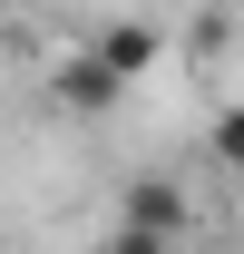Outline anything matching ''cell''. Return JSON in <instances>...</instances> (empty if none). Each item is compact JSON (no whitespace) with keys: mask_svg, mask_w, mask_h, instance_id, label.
Segmentation results:
<instances>
[{"mask_svg":"<svg viewBox=\"0 0 244 254\" xmlns=\"http://www.w3.org/2000/svg\"><path fill=\"white\" fill-rule=\"evenodd\" d=\"M185 195H176V176H127V195H118V245H137V254H156V245H176L185 235Z\"/></svg>","mask_w":244,"mask_h":254,"instance_id":"6da1fadb","label":"cell"},{"mask_svg":"<svg viewBox=\"0 0 244 254\" xmlns=\"http://www.w3.org/2000/svg\"><path fill=\"white\" fill-rule=\"evenodd\" d=\"M118 98H127V78L98 59V49H68V59L49 68V108H68V118H108Z\"/></svg>","mask_w":244,"mask_h":254,"instance_id":"7a4b0ae2","label":"cell"},{"mask_svg":"<svg viewBox=\"0 0 244 254\" xmlns=\"http://www.w3.org/2000/svg\"><path fill=\"white\" fill-rule=\"evenodd\" d=\"M88 49H98V59H108V68H118L127 88H137V78H147V68L166 59V39H156V20H108V30H98Z\"/></svg>","mask_w":244,"mask_h":254,"instance_id":"3957f363","label":"cell"},{"mask_svg":"<svg viewBox=\"0 0 244 254\" xmlns=\"http://www.w3.org/2000/svg\"><path fill=\"white\" fill-rule=\"evenodd\" d=\"M215 166H225V176H244V108H225V118H215Z\"/></svg>","mask_w":244,"mask_h":254,"instance_id":"277c9868","label":"cell"}]
</instances>
